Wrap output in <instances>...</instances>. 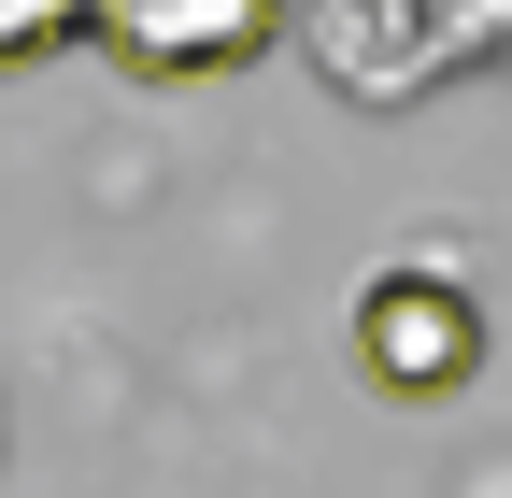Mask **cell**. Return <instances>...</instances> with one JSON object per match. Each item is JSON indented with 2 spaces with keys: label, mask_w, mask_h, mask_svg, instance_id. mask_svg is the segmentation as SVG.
<instances>
[{
  "label": "cell",
  "mask_w": 512,
  "mask_h": 498,
  "mask_svg": "<svg viewBox=\"0 0 512 498\" xmlns=\"http://www.w3.org/2000/svg\"><path fill=\"white\" fill-rule=\"evenodd\" d=\"M86 43L128 86H228L285 43V0H86Z\"/></svg>",
  "instance_id": "7a4b0ae2"
},
{
  "label": "cell",
  "mask_w": 512,
  "mask_h": 498,
  "mask_svg": "<svg viewBox=\"0 0 512 498\" xmlns=\"http://www.w3.org/2000/svg\"><path fill=\"white\" fill-rule=\"evenodd\" d=\"M356 370H370L384 399H456L470 370H484V299L441 271V257L370 271L356 285Z\"/></svg>",
  "instance_id": "6da1fadb"
},
{
  "label": "cell",
  "mask_w": 512,
  "mask_h": 498,
  "mask_svg": "<svg viewBox=\"0 0 512 498\" xmlns=\"http://www.w3.org/2000/svg\"><path fill=\"white\" fill-rule=\"evenodd\" d=\"M57 43H86V0H0V72H43Z\"/></svg>",
  "instance_id": "3957f363"
}]
</instances>
